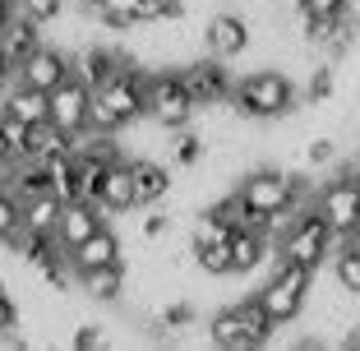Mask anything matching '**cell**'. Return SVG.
<instances>
[{
    "mask_svg": "<svg viewBox=\"0 0 360 351\" xmlns=\"http://www.w3.org/2000/svg\"><path fill=\"white\" fill-rule=\"evenodd\" d=\"M231 102L245 120H282L296 111L300 102V84L277 65H264V70H250L245 79H236Z\"/></svg>",
    "mask_w": 360,
    "mask_h": 351,
    "instance_id": "obj_1",
    "label": "cell"
},
{
    "mask_svg": "<svg viewBox=\"0 0 360 351\" xmlns=\"http://www.w3.org/2000/svg\"><path fill=\"white\" fill-rule=\"evenodd\" d=\"M309 287H314V273L300 268V264L277 259V250H273V273L264 277V287L255 291V300L268 309V319H273V324H296L300 309H305Z\"/></svg>",
    "mask_w": 360,
    "mask_h": 351,
    "instance_id": "obj_2",
    "label": "cell"
},
{
    "mask_svg": "<svg viewBox=\"0 0 360 351\" xmlns=\"http://www.w3.org/2000/svg\"><path fill=\"white\" fill-rule=\"evenodd\" d=\"M333 250H338V236H333V226L323 222L314 208H305V213H300V222L291 226L282 241H277V259L300 264V268H309V273H319V268L328 264Z\"/></svg>",
    "mask_w": 360,
    "mask_h": 351,
    "instance_id": "obj_3",
    "label": "cell"
},
{
    "mask_svg": "<svg viewBox=\"0 0 360 351\" xmlns=\"http://www.w3.org/2000/svg\"><path fill=\"white\" fill-rule=\"evenodd\" d=\"M143 111H148V120H158V125L167 129H180L194 120V97L185 93V84H180V70H143Z\"/></svg>",
    "mask_w": 360,
    "mask_h": 351,
    "instance_id": "obj_4",
    "label": "cell"
},
{
    "mask_svg": "<svg viewBox=\"0 0 360 351\" xmlns=\"http://www.w3.org/2000/svg\"><path fill=\"white\" fill-rule=\"evenodd\" d=\"M314 213L333 226V236H351L360 226V194H356V176L347 171H333L328 181H319V194H314Z\"/></svg>",
    "mask_w": 360,
    "mask_h": 351,
    "instance_id": "obj_5",
    "label": "cell"
},
{
    "mask_svg": "<svg viewBox=\"0 0 360 351\" xmlns=\"http://www.w3.org/2000/svg\"><path fill=\"white\" fill-rule=\"evenodd\" d=\"M180 84H185V93L194 97V111L199 107H217V102H226L236 88L231 70H226V60H217V56H194V60L180 65Z\"/></svg>",
    "mask_w": 360,
    "mask_h": 351,
    "instance_id": "obj_6",
    "label": "cell"
},
{
    "mask_svg": "<svg viewBox=\"0 0 360 351\" xmlns=\"http://www.w3.org/2000/svg\"><path fill=\"white\" fill-rule=\"evenodd\" d=\"M88 111H93V88H88L84 79L70 70V75H65L60 84L46 93V120H51V125H60L65 134L75 139L79 129H88Z\"/></svg>",
    "mask_w": 360,
    "mask_h": 351,
    "instance_id": "obj_7",
    "label": "cell"
},
{
    "mask_svg": "<svg viewBox=\"0 0 360 351\" xmlns=\"http://www.w3.org/2000/svg\"><path fill=\"white\" fill-rule=\"evenodd\" d=\"M255 42V32H250V19L236 10H217L203 19V51L217 56V60H240Z\"/></svg>",
    "mask_w": 360,
    "mask_h": 351,
    "instance_id": "obj_8",
    "label": "cell"
},
{
    "mask_svg": "<svg viewBox=\"0 0 360 351\" xmlns=\"http://www.w3.org/2000/svg\"><path fill=\"white\" fill-rule=\"evenodd\" d=\"M93 97H97V102H102V107L120 120V129L134 125L139 116H148V111H143V70H139V65H129V70L111 75Z\"/></svg>",
    "mask_w": 360,
    "mask_h": 351,
    "instance_id": "obj_9",
    "label": "cell"
},
{
    "mask_svg": "<svg viewBox=\"0 0 360 351\" xmlns=\"http://www.w3.org/2000/svg\"><path fill=\"white\" fill-rule=\"evenodd\" d=\"M19 84H28V88H37V93H51L56 84H60L70 70H75V60H70V51H60L56 42H42L37 51H28L19 65Z\"/></svg>",
    "mask_w": 360,
    "mask_h": 351,
    "instance_id": "obj_10",
    "label": "cell"
},
{
    "mask_svg": "<svg viewBox=\"0 0 360 351\" xmlns=\"http://www.w3.org/2000/svg\"><path fill=\"white\" fill-rule=\"evenodd\" d=\"M97 208H102L106 217H125L134 213V171H129V158H116L111 167L102 171V185H97Z\"/></svg>",
    "mask_w": 360,
    "mask_h": 351,
    "instance_id": "obj_11",
    "label": "cell"
},
{
    "mask_svg": "<svg viewBox=\"0 0 360 351\" xmlns=\"http://www.w3.org/2000/svg\"><path fill=\"white\" fill-rule=\"evenodd\" d=\"M129 171H134V203H139V208L167 203L171 190H176L171 162H162V158H129Z\"/></svg>",
    "mask_w": 360,
    "mask_h": 351,
    "instance_id": "obj_12",
    "label": "cell"
},
{
    "mask_svg": "<svg viewBox=\"0 0 360 351\" xmlns=\"http://www.w3.org/2000/svg\"><path fill=\"white\" fill-rule=\"evenodd\" d=\"M97 226H106V213L97 208L93 199H65L60 222H56V236H60L65 250H75V245H79V241H88Z\"/></svg>",
    "mask_w": 360,
    "mask_h": 351,
    "instance_id": "obj_13",
    "label": "cell"
},
{
    "mask_svg": "<svg viewBox=\"0 0 360 351\" xmlns=\"http://www.w3.org/2000/svg\"><path fill=\"white\" fill-rule=\"evenodd\" d=\"M120 259H125V241H120L116 226H97L88 241H79L75 250H70L75 273H84V268H102V264H120Z\"/></svg>",
    "mask_w": 360,
    "mask_h": 351,
    "instance_id": "obj_14",
    "label": "cell"
},
{
    "mask_svg": "<svg viewBox=\"0 0 360 351\" xmlns=\"http://www.w3.org/2000/svg\"><path fill=\"white\" fill-rule=\"evenodd\" d=\"M75 291H84L97 305H120L125 300V259L120 264H102V268H84L75 277Z\"/></svg>",
    "mask_w": 360,
    "mask_h": 351,
    "instance_id": "obj_15",
    "label": "cell"
},
{
    "mask_svg": "<svg viewBox=\"0 0 360 351\" xmlns=\"http://www.w3.org/2000/svg\"><path fill=\"white\" fill-rule=\"evenodd\" d=\"M46 42V32H42V23L32 19V14H23L19 5H14V14L5 19V28H0V51L10 56V65H19L28 51H37V46Z\"/></svg>",
    "mask_w": 360,
    "mask_h": 351,
    "instance_id": "obj_16",
    "label": "cell"
},
{
    "mask_svg": "<svg viewBox=\"0 0 360 351\" xmlns=\"http://www.w3.org/2000/svg\"><path fill=\"white\" fill-rule=\"evenodd\" d=\"M226 250H231V273H255V268H264L268 259H273L277 245L268 241L264 231H255V226H236Z\"/></svg>",
    "mask_w": 360,
    "mask_h": 351,
    "instance_id": "obj_17",
    "label": "cell"
},
{
    "mask_svg": "<svg viewBox=\"0 0 360 351\" xmlns=\"http://www.w3.org/2000/svg\"><path fill=\"white\" fill-rule=\"evenodd\" d=\"M203 328H208V338H212V347H217V351H255L259 347V338L250 333V324L240 319V309H236V305L217 309Z\"/></svg>",
    "mask_w": 360,
    "mask_h": 351,
    "instance_id": "obj_18",
    "label": "cell"
},
{
    "mask_svg": "<svg viewBox=\"0 0 360 351\" xmlns=\"http://www.w3.org/2000/svg\"><path fill=\"white\" fill-rule=\"evenodd\" d=\"M19 208H23V226H28V231H56L65 199L56 190H37V194H28Z\"/></svg>",
    "mask_w": 360,
    "mask_h": 351,
    "instance_id": "obj_19",
    "label": "cell"
},
{
    "mask_svg": "<svg viewBox=\"0 0 360 351\" xmlns=\"http://www.w3.org/2000/svg\"><path fill=\"white\" fill-rule=\"evenodd\" d=\"M0 107L10 111V116H19L23 125H37V120H46V93H37V88L14 79V84L5 88V102H0Z\"/></svg>",
    "mask_w": 360,
    "mask_h": 351,
    "instance_id": "obj_20",
    "label": "cell"
},
{
    "mask_svg": "<svg viewBox=\"0 0 360 351\" xmlns=\"http://www.w3.org/2000/svg\"><path fill=\"white\" fill-rule=\"evenodd\" d=\"M70 148V134H65L60 125H51V120H37V125H28V143H23V158L42 162L51 158V153H65Z\"/></svg>",
    "mask_w": 360,
    "mask_h": 351,
    "instance_id": "obj_21",
    "label": "cell"
},
{
    "mask_svg": "<svg viewBox=\"0 0 360 351\" xmlns=\"http://www.w3.org/2000/svg\"><path fill=\"white\" fill-rule=\"evenodd\" d=\"M333 277H338V287L351 291V296H360V259L351 255V245L338 241V250H333Z\"/></svg>",
    "mask_w": 360,
    "mask_h": 351,
    "instance_id": "obj_22",
    "label": "cell"
},
{
    "mask_svg": "<svg viewBox=\"0 0 360 351\" xmlns=\"http://www.w3.org/2000/svg\"><path fill=\"white\" fill-rule=\"evenodd\" d=\"M19 226H23V208H19V199H14V194L0 185V245L10 241Z\"/></svg>",
    "mask_w": 360,
    "mask_h": 351,
    "instance_id": "obj_23",
    "label": "cell"
},
{
    "mask_svg": "<svg viewBox=\"0 0 360 351\" xmlns=\"http://www.w3.org/2000/svg\"><path fill=\"white\" fill-rule=\"evenodd\" d=\"M14 5H19L23 14H32L42 28H46V23H56V19L65 14V0H14Z\"/></svg>",
    "mask_w": 360,
    "mask_h": 351,
    "instance_id": "obj_24",
    "label": "cell"
},
{
    "mask_svg": "<svg viewBox=\"0 0 360 351\" xmlns=\"http://www.w3.org/2000/svg\"><path fill=\"white\" fill-rule=\"evenodd\" d=\"M356 0H300V10L309 14V19H333V14H347Z\"/></svg>",
    "mask_w": 360,
    "mask_h": 351,
    "instance_id": "obj_25",
    "label": "cell"
},
{
    "mask_svg": "<svg viewBox=\"0 0 360 351\" xmlns=\"http://www.w3.org/2000/svg\"><path fill=\"white\" fill-rule=\"evenodd\" d=\"M14 79H19V70H14V65H10V56L0 51V93H5V88H10Z\"/></svg>",
    "mask_w": 360,
    "mask_h": 351,
    "instance_id": "obj_26",
    "label": "cell"
},
{
    "mask_svg": "<svg viewBox=\"0 0 360 351\" xmlns=\"http://www.w3.org/2000/svg\"><path fill=\"white\" fill-rule=\"evenodd\" d=\"M342 241H347V245H351V255L360 259V226H356V231H351V236H342Z\"/></svg>",
    "mask_w": 360,
    "mask_h": 351,
    "instance_id": "obj_27",
    "label": "cell"
},
{
    "mask_svg": "<svg viewBox=\"0 0 360 351\" xmlns=\"http://www.w3.org/2000/svg\"><path fill=\"white\" fill-rule=\"evenodd\" d=\"M14 14V0H0V28H5V19Z\"/></svg>",
    "mask_w": 360,
    "mask_h": 351,
    "instance_id": "obj_28",
    "label": "cell"
},
{
    "mask_svg": "<svg viewBox=\"0 0 360 351\" xmlns=\"http://www.w3.org/2000/svg\"><path fill=\"white\" fill-rule=\"evenodd\" d=\"M356 194H360V176H356Z\"/></svg>",
    "mask_w": 360,
    "mask_h": 351,
    "instance_id": "obj_29",
    "label": "cell"
}]
</instances>
